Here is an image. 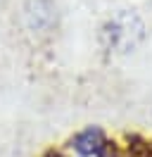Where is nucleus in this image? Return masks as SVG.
Returning <instances> with one entry per match:
<instances>
[{"label": "nucleus", "mask_w": 152, "mask_h": 157, "mask_svg": "<svg viewBox=\"0 0 152 157\" xmlns=\"http://www.w3.org/2000/svg\"><path fill=\"white\" fill-rule=\"evenodd\" d=\"M145 36V24L135 12H119L107 21L100 31V43L107 52H131L140 45Z\"/></svg>", "instance_id": "nucleus-1"}, {"label": "nucleus", "mask_w": 152, "mask_h": 157, "mask_svg": "<svg viewBox=\"0 0 152 157\" xmlns=\"http://www.w3.org/2000/svg\"><path fill=\"white\" fill-rule=\"evenodd\" d=\"M24 21H26L28 31L33 33H50L57 29V5L52 0H26L24 5Z\"/></svg>", "instance_id": "nucleus-2"}, {"label": "nucleus", "mask_w": 152, "mask_h": 157, "mask_svg": "<svg viewBox=\"0 0 152 157\" xmlns=\"http://www.w3.org/2000/svg\"><path fill=\"white\" fill-rule=\"evenodd\" d=\"M76 150L81 152V155H95L100 157L104 152V136L100 128H86L83 133H78L76 136Z\"/></svg>", "instance_id": "nucleus-3"}]
</instances>
